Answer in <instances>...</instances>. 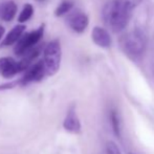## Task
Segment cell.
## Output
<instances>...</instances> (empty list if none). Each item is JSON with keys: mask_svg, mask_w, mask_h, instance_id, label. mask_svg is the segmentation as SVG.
<instances>
[{"mask_svg": "<svg viewBox=\"0 0 154 154\" xmlns=\"http://www.w3.org/2000/svg\"><path fill=\"white\" fill-rule=\"evenodd\" d=\"M103 20L113 32H119L126 29L131 19L132 13L124 10L116 1H110L103 8Z\"/></svg>", "mask_w": 154, "mask_h": 154, "instance_id": "6da1fadb", "label": "cell"}, {"mask_svg": "<svg viewBox=\"0 0 154 154\" xmlns=\"http://www.w3.org/2000/svg\"><path fill=\"white\" fill-rule=\"evenodd\" d=\"M121 47L130 58H138L147 46V38L140 31H132L125 34L120 40Z\"/></svg>", "mask_w": 154, "mask_h": 154, "instance_id": "7a4b0ae2", "label": "cell"}, {"mask_svg": "<svg viewBox=\"0 0 154 154\" xmlns=\"http://www.w3.org/2000/svg\"><path fill=\"white\" fill-rule=\"evenodd\" d=\"M62 57V49L61 44L59 40L51 41L47 43L43 53V65H44L46 75H54L60 68Z\"/></svg>", "mask_w": 154, "mask_h": 154, "instance_id": "3957f363", "label": "cell"}, {"mask_svg": "<svg viewBox=\"0 0 154 154\" xmlns=\"http://www.w3.org/2000/svg\"><path fill=\"white\" fill-rule=\"evenodd\" d=\"M44 34V24L40 25L37 29H34L25 36L21 37L15 46V54L18 57H24L27 53L34 49Z\"/></svg>", "mask_w": 154, "mask_h": 154, "instance_id": "277c9868", "label": "cell"}, {"mask_svg": "<svg viewBox=\"0 0 154 154\" xmlns=\"http://www.w3.org/2000/svg\"><path fill=\"white\" fill-rule=\"evenodd\" d=\"M25 70L20 61H15L12 58L0 59V75L4 78H13L17 73Z\"/></svg>", "mask_w": 154, "mask_h": 154, "instance_id": "5b68a950", "label": "cell"}, {"mask_svg": "<svg viewBox=\"0 0 154 154\" xmlns=\"http://www.w3.org/2000/svg\"><path fill=\"white\" fill-rule=\"evenodd\" d=\"M46 75L45 72L44 65H43L42 61L37 62L36 64H32L26 68L24 75L21 79V83L22 84H29L32 82H38L41 81L43 78Z\"/></svg>", "mask_w": 154, "mask_h": 154, "instance_id": "8992f818", "label": "cell"}, {"mask_svg": "<svg viewBox=\"0 0 154 154\" xmlns=\"http://www.w3.org/2000/svg\"><path fill=\"white\" fill-rule=\"evenodd\" d=\"M68 25L73 32H83L87 29L88 23H89V19H88L87 15L83 12H73L68 16L67 19Z\"/></svg>", "mask_w": 154, "mask_h": 154, "instance_id": "52a82bcc", "label": "cell"}, {"mask_svg": "<svg viewBox=\"0 0 154 154\" xmlns=\"http://www.w3.org/2000/svg\"><path fill=\"white\" fill-rule=\"evenodd\" d=\"M63 127L66 131L71 132V133H79L81 130V123H80L75 106H71L68 109V112L63 122Z\"/></svg>", "mask_w": 154, "mask_h": 154, "instance_id": "ba28073f", "label": "cell"}, {"mask_svg": "<svg viewBox=\"0 0 154 154\" xmlns=\"http://www.w3.org/2000/svg\"><path fill=\"white\" fill-rule=\"evenodd\" d=\"M91 38H92L93 42L100 47L108 48V47L111 46L112 40H111V37H110L109 32L101 26L93 27L92 32H91Z\"/></svg>", "mask_w": 154, "mask_h": 154, "instance_id": "9c48e42d", "label": "cell"}, {"mask_svg": "<svg viewBox=\"0 0 154 154\" xmlns=\"http://www.w3.org/2000/svg\"><path fill=\"white\" fill-rule=\"evenodd\" d=\"M25 31V26L23 24H18L15 27H13L10 31L6 37L4 38V40L2 41L1 45L2 46H10V45H13L15 43H17L20 38L22 37L23 32Z\"/></svg>", "mask_w": 154, "mask_h": 154, "instance_id": "30bf717a", "label": "cell"}, {"mask_svg": "<svg viewBox=\"0 0 154 154\" xmlns=\"http://www.w3.org/2000/svg\"><path fill=\"white\" fill-rule=\"evenodd\" d=\"M17 13V5L14 1H5L0 4V19L3 21H12Z\"/></svg>", "mask_w": 154, "mask_h": 154, "instance_id": "8fae6325", "label": "cell"}, {"mask_svg": "<svg viewBox=\"0 0 154 154\" xmlns=\"http://www.w3.org/2000/svg\"><path fill=\"white\" fill-rule=\"evenodd\" d=\"M73 6V2L71 0H63L61 3L58 5V8L55 11V15L57 17H61L66 15L67 13H69L71 11Z\"/></svg>", "mask_w": 154, "mask_h": 154, "instance_id": "7c38bea8", "label": "cell"}, {"mask_svg": "<svg viewBox=\"0 0 154 154\" xmlns=\"http://www.w3.org/2000/svg\"><path fill=\"white\" fill-rule=\"evenodd\" d=\"M32 14H34V8H32V4L29 3L24 4V6H23L22 11H21L20 15L18 17V21L20 23L26 22V21H29L32 18Z\"/></svg>", "mask_w": 154, "mask_h": 154, "instance_id": "4fadbf2b", "label": "cell"}, {"mask_svg": "<svg viewBox=\"0 0 154 154\" xmlns=\"http://www.w3.org/2000/svg\"><path fill=\"white\" fill-rule=\"evenodd\" d=\"M118 5L123 8L124 10L132 13L133 10L142 2V0H114Z\"/></svg>", "mask_w": 154, "mask_h": 154, "instance_id": "5bb4252c", "label": "cell"}, {"mask_svg": "<svg viewBox=\"0 0 154 154\" xmlns=\"http://www.w3.org/2000/svg\"><path fill=\"white\" fill-rule=\"evenodd\" d=\"M111 122H112V128H113V132L118 136H120V120H119L118 113L114 110L111 112Z\"/></svg>", "mask_w": 154, "mask_h": 154, "instance_id": "9a60e30c", "label": "cell"}, {"mask_svg": "<svg viewBox=\"0 0 154 154\" xmlns=\"http://www.w3.org/2000/svg\"><path fill=\"white\" fill-rule=\"evenodd\" d=\"M106 151H107V154H122V152H121V150H120V148H119V147L116 146L114 143H112V142L108 143Z\"/></svg>", "mask_w": 154, "mask_h": 154, "instance_id": "2e32d148", "label": "cell"}, {"mask_svg": "<svg viewBox=\"0 0 154 154\" xmlns=\"http://www.w3.org/2000/svg\"><path fill=\"white\" fill-rule=\"evenodd\" d=\"M3 34H4V27L0 25V40L2 39V36H3Z\"/></svg>", "mask_w": 154, "mask_h": 154, "instance_id": "e0dca14e", "label": "cell"}]
</instances>
